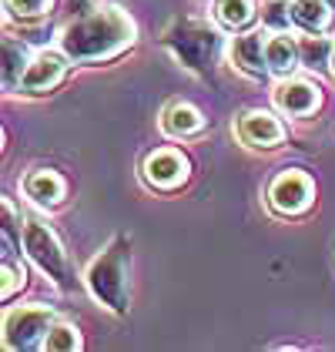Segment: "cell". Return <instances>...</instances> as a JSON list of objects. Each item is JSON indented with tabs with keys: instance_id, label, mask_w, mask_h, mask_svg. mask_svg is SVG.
Here are the masks:
<instances>
[{
	"instance_id": "4fadbf2b",
	"label": "cell",
	"mask_w": 335,
	"mask_h": 352,
	"mask_svg": "<svg viewBox=\"0 0 335 352\" xmlns=\"http://www.w3.org/2000/svg\"><path fill=\"white\" fill-rule=\"evenodd\" d=\"M24 191H27V198H34L37 205H60V198H64V178L57 175V171H30L27 178H24Z\"/></svg>"
},
{
	"instance_id": "7402d4cb",
	"label": "cell",
	"mask_w": 335,
	"mask_h": 352,
	"mask_svg": "<svg viewBox=\"0 0 335 352\" xmlns=\"http://www.w3.org/2000/svg\"><path fill=\"white\" fill-rule=\"evenodd\" d=\"M24 278H27V275H24L21 265H14V258H3V289H0V296L10 298L21 285H24Z\"/></svg>"
},
{
	"instance_id": "e0dca14e",
	"label": "cell",
	"mask_w": 335,
	"mask_h": 352,
	"mask_svg": "<svg viewBox=\"0 0 335 352\" xmlns=\"http://www.w3.org/2000/svg\"><path fill=\"white\" fill-rule=\"evenodd\" d=\"M27 67H30L27 51L17 47L14 41H7V44H3V84H7V87H17V84L24 81Z\"/></svg>"
},
{
	"instance_id": "2e32d148",
	"label": "cell",
	"mask_w": 335,
	"mask_h": 352,
	"mask_svg": "<svg viewBox=\"0 0 335 352\" xmlns=\"http://www.w3.org/2000/svg\"><path fill=\"white\" fill-rule=\"evenodd\" d=\"M215 14H218V24L238 30L255 21V0H218Z\"/></svg>"
},
{
	"instance_id": "8fae6325",
	"label": "cell",
	"mask_w": 335,
	"mask_h": 352,
	"mask_svg": "<svg viewBox=\"0 0 335 352\" xmlns=\"http://www.w3.org/2000/svg\"><path fill=\"white\" fill-rule=\"evenodd\" d=\"M231 60L245 71V74H265L268 71V60H265V41L258 30L242 34L231 41Z\"/></svg>"
},
{
	"instance_id": "ba28073f",
	"label": "cell",
	"mask_w": 335,
	"mask_h": 352,
	"mask_svg": "<svg viewBox=\"0 0 335 352\" xmlns=\"http://www.w3.org/2000/svg\"><path fill=\"white\" fill-rule=\"evenodd\" d=\"M238 138L245 144H251V148H275L285 138V128L279 124V118L268 114V111H249L238 121Z\"/></svg>"
},
{
	"instance_id": "6da1fadb",
	"label": "cell",
	"mask_w": 335,
	"mask_h": 352,
	"mask_svg": "<svg viewBox=\"0 0 335 352\" xmlns=\"http://www.w3.org/2000/svg\"><path fill=\"white\" fill-rule=\"evenodd\" d=\"M135 41V24L117 7H97L60 30V51L74 60H101L124 51Z\"/></svg>"
},
{
	"instance_id": "ac0fdd59",
	"label": "cell",
	"mask_w": 335,
	"mask_h": 352,
	"mask_svg": "<svg viewBox=\"0 0 335 352\" xmlns=\"http://www.w3.org/2000/svg\"><path fill=\"white\" fill-rule=\"evenodd\" d=\"M299 51H302V64L322 67V64H329V54L335 51V44H329L325 37H305V41L299 44Z\"/></svg>"
},
{
	"instance_id": "9a60e30c",
	"label": "cell",
	"mask_w": 335,
	"mask_h": 352,
	"mask_svg": "<svg viewBox=\"0 0 335 352\" xmlns=\"http://www.w3.org/2000/svg\"><path fill=\"white\" fill-rule=\"evenodd\" d=\"M292 14H295V21L305 30H325L332 24V7H329V0H295V3H292Z\"/></svg>"
},
{
	"instance_id": "5bb4252c",
	"label": "cell",
	"mask_w": 335,
	"mask_h": 352,
	"mask_svg": "<svg viewBox=\"0 0 335 352\" xmlns=\"http://www.w3.org/2000/svg\"><path fill=\"white\" fill-rule=\"evenodd\" d=\"M265 60H268V67L275 74H292L295 64L302 60V51H299V44L288 34H279V37H272L265 44Z\"/></svg>"
},
{
	"instance_id": "ffe728a7",
	"label": "cell",
	"mask_w": 335,
	"mask_h": 352,
	"mask_svg": "<svg viewBox=\"0 0 335 352\" xmlns=\"http://www.w3.org/2000/svg\"><path fill=\"white\" fill-rule=\"evenodd\" d=\"M54 7V0H7V10L21 21H34V17H44L47 10Z\"/></svg>"
},
{
	"instance_id": "d6986e66",
	"label": "cell",
	"mask_w": 335,
	"mask_h": 352,
	"mask_svg": "<svg viewBox=\"0 0 335 352\" xmlns=\"http://www.w3.org/2000/svg\"><path fill=\"white\" fill-rule=\"evenodd\" d=\"M78 346H81V336H78L74 325H54L47 332V339H44V349L51 352H67V349H78Z\"/></svg>"
},
{
	"instance_id": "52a82bcc",
	"label": "cell",
	"mask_w": 335,
	"mask_h": 352,
	"mask_svg": "<svg viewBox=\"0 0 335 352\" xmlns=\"http://www.w3.org/2000/svg\"><path fill=\"white\" fill-rule=\"evenodd\" d=\"M144 175L158 188H174V185H181L188 178V158L181 151H174V148H161V151L148 155Z\"/></svg>"
},
{
	"instance_id": "8992f818",
	"label": "cell",
	"mask_w": 335,
	"mask_h": 352,
	"mask_svg": "<svg viewBox=\"0 0 335 352\" xmlns=\"http://www.w3.org/2000/svg\"><path fill=\"white\" fill-rule=\"evenodd\" d=\"M312 198H315V185L302 171H281L279 178L272 182V188H268V201H272V208L279 215H299V212H305L308 205H312Z\"/></svg>"
},
{
	"instance_id": "3957f363",
	"label": "cell",
	"mask_w": 335,
	"mask_h": 352,
	"mask_svg": "<svg viewBox=\"0 0 335 352\" xmlns=\"http://www.w3.org/2000/svg\"><path fill=\"white\" fill-rule=\"evenodd\" d=\"M165 44L174 51V57H178L185 67L205 74L208 64L215 60V51H218V34L208 28V24L185 21V24H174V30H168Z\"/></svg>"
},
{
	"instance_id": "7c38bea8",
	"label": "cell",
	"mask_w": 335,
	"mask_h": 352,
	"mask_svg": "<svg viewBox=\"0 0 335 352\" xmlns=\"http://www.w3.org/2000/svg\"><path fill=\"white\" fill-rule=\"evenodd\" d=\"M161 128H165V135H171V138H188V135H198V131L205 128V118H201V111H198L195 104L174 101V104L165 108Z\"/></svg>"
},
{
	"instance_id": "30bf717a",
	"label": "cell",
	"mask_w": 335,
	"mask_h": 352,
	"mask_svg": "<svg viewBox=\"0 0 335 352\" xmlns=\"http://www.w3.org/2000/svg\"><path fill=\"white\" fill-rule=\"evenodd\" d=\"M275 108L285 114H312L319 108V87L308 81H281L275 87Z\"/></svg>"
},
{
	"instance_id": "5b68a950",
	"label": "cell",
	"mask_w": 335,
	"mask_h": 352,
	"mask_svg": "<svg viewBox=\"0 0 335 352\" xmlns=\"http://www.w3.org/2000/svg\"><path fill=\"white\" fill-rule=\"evenodd\" d=\"M51 319H54V312L47 305H27V309L7 312L3 346L7 349H37V346H44V339L51 332Z\"/></svg>"
},
{
	"instance_id": "44dd1931",
	"label": "cell",
	"mask_w": 335,
	"mask_h": 352,
	"mask_svg": "<svg viewBox=\"0 0 335 352\" xmlns=\"http://www.w3.org/2000/svg\"><path fill=\"white\" fill-rule=\"evenodd\" d=\"M262 17H265V24L272 30H285L288 28V0H268Z\"/></svg>"
},
{
	"instance_id": "603a6c76",
	"label": "cell",
	"mask_w": 335,
	"mask_h": 352,
	"mask_svg": "<svg viewBox=\"0 0 335 352\" xmlns=\"http://www.w3.org/2000/svg\"><path fill=\"white\" fill-rule=\"evenodd\" d=\"M332 67H335V51H332Z\"/></svg>"
},
{
	"instance_id": "277c9868",
	"label": "cell",
	"mask_w": 335,
	"mask_h": 352,
	"mask_svg": "<svg viewBox=\"0 0 335 352\" xmlns=\"http://www.w3.org/2000/svg\"><path fill=\"white\" fill-rule=\"evenodd\" d=\"M24 252L34 258V265L44 272L47 278H54L60 289H71L74 285V275H71V262L64 255V248L57 242V235L41 225V221H27L24 225Z\"/></svg>"
},
{
	"instance_id": "7a4b0ae2",
	"label": "cell",
	"mask_w": 335,
	"mask_h": 352,
	"mask_svg": "<svg viewBox=\"0 0 335 352\" xmlns=\"http://www.w3.org/2000/svg\"><path fill=\"white\" fill-rule=\"evenodd\" d=\"M87 285L111 312H128V239H114L87 269Z\"/></svg>"
},
{
	"instance_id": "9c48e42d",
	"label": "cell",
	"mask_w": 335,
	"mask_h": 352,
	"mask_svg": "<svg viewBox=\"0 0 335 352\" xmlns=\"http://www.w3.org/2000/svg\"><path fill=\"white\" fill-rule=\"evenodd\" d=\"M64 71H67L64 57L54 54V51H41V54L30 60V67H27V74H24V81H21V87L30 91V94H44V91H51V87L60 84Z\"/></svg>"
}]
</instances>
